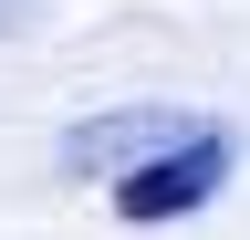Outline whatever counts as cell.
Here are the masks:
<instances>
[{
  "mask_svg": "<svg viewBox=\"0 0 250 240\" xmlns=\"http://www.w3.org/2000/svg\"><path fill=\"white\" fill-rule=\"evenodd\" d=\"M229 157H240V146H229V126H208L198 146H167V157H156V167H136V177H115V219H177V209H208L219 188H229Z\"/></svg>",
  "mask_w": 250,
  "mask_h": 240,
  "instance_id": "2",
  "label": "cell"
},
{
  "mask_svg": "<svg viewBox=\"0 0 250 240\" xmlns=\"http://www.w3.org/2000/svg\"><path fill=\"white\" fill-rule=\"evenodd\" d=\"M219 126V115H198V105H115V115H83L73 136H62V167L73 177H136V167H156L167 146H198Z\"/></svg>",
  "mask_w": 250,
  "mask_h": 240,
  "instance_id": "1",
  "label": "cell"
}]
</instances>
